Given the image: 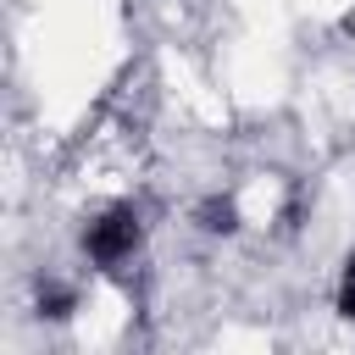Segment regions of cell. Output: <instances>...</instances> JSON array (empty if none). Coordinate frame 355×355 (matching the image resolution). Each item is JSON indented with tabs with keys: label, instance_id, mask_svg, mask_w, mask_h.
Instances as JSON below:
<instances>
[{
	"label": "cell",
	"instance_id": "obj_1",
	"mask_svg": "<svg viewBox=\"0 0 355 355\" xmlns=\"http://www.w3.org/2000/svg\"><path fill=\"white\" fill-rule=\"evenodd\" d=\"M139 239H144L139 211H133V205H111V211H100V216L83 227V255H89L100 272H116L122 261H133Z\"/></svg>",
	"mask_w": 355,
	"mask_h": 355
},
{
	"label": "cell",
	"instance_id": "obj_2",
	"mask_svg": "<svg viewBox=\"0 0 355 355\" xmlns=\"http://www.w3.org/2000/svg\"><path fill=\"white\" fill-rule=\"evenodd\" d=\"M200 227L205 233H239V205L227 200V194H211V200H200Z\"/></svg>",
	"mask_w": 355,
	"mask_h": 355
},
{
	"label": "cell",
	"instance_id": "obj_3",
	"mask_svg": "<svg viewBox=\"0 0 355 355\" xmlns=\"http://www.w3.org/2000/svg\"><path fill=\"white\" fill-rule=\"evenodd\" d=\"M72 305H78V294H72V288H61V283H44V288H39V316L67 322V316H72Z\"/></svg>",
	"mask_w": 355,
	"mask_h": 355
},
{
	"label": "cell",
	"instance_id": "obj_4",
	"mask_svg": "<svg viewBox=\"0 0 355 355\" xmlns=\"http://www.w3.org/2000/svg\"><path fill=\"white\" fill-rule=\"evenodd\" d=\"M338 316L344 322H355V255L344 261V272H338Z\"/></svg>",
	"mask_w": 355,
	"mask_h": 355
}]
</instances>
